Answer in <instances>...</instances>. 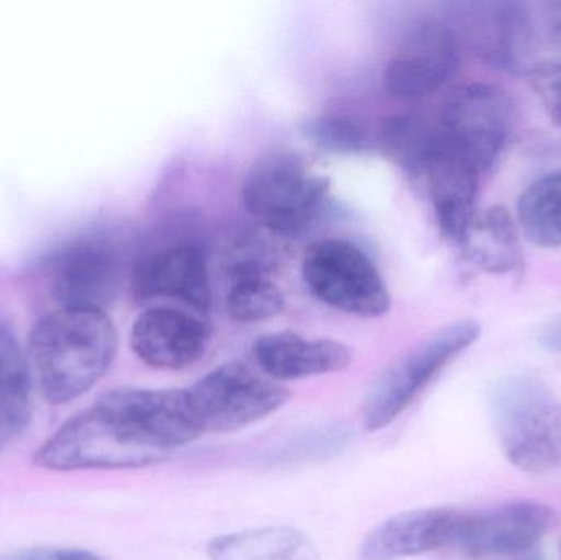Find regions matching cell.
Wrapping results in <instances>:
<instances>
[{
	"label": "cell",
	"instance_id": "obj_1",
	"mask_svg": "<svg viewBox=\"0 0 561 560\" xmlns=\"http://www.w3.org/2000/svg\"><path fill=\"white\" fill-rule=\"evenodd\" d=\"M204 436L187 390L122 388L66 421L35 453L53 472L141 469Z\"/></svg>",
	"mask_w": 561,
	"mask_h": 560
},
{
	"label": "cell",
	"instance_id": "obj_2",
	"mask_svg": "<svg viewBox=\"0 0 561 560\" xmlns=\"http://www.w3.org/2000/svg\"><path fill=\"white\" fill-rule=\"evenodd\" d=\"M118 335L107 312L56 308L30 334V370L49 404L71 403L111 368Z\"/></svg>",
	"mask_w": 561,
	"mask_h": 560
},
{
	"label": "cell",
	"instance_id": "obj_3",
	"mask_svg": "<svg viewBox=\"0 0 561 560\" xmlns=\"http://www.w3.org/2000/svg\"><path fill=\"white\" fill-rule=\"evenodd\" d=\"M134 240L122 226L89 227L49 253L42 266L58 308L105 311L134 272Z\"/></svg>",
	"mask_w": 561,
	"mask_h": 560
},
{
	"label": "cell",
	"instance_id": "obj_4",
	"mask_svg": "<svg viewBox=\"0 0 561 560\" xmlns=\"http://www.w3.org/2000/svg\"><path fill=\"white\" fill-rule=\"evenodd\" d=\"M491 420L507 462L533 476L561 470V401L529 374L510 375L491 393Z\"/></svg>",
	"mask_w": 561,
	"mask_h": 560
},
{
	"label": "cell",
	"instance_id": "obj_5",
	"mask_svg": "<svg viewBox=\"0 0 561 560\" xmlns=\"http://www.w3.org/2000/svg\"><path fill=\"white\" fill-rule=\"evenodd\" d=\"M481 325L473 319L454 322L425 339L386 368L369 388L363 403V427L378 433L394 423L415 398L465 351L480 339Z\"/></svg>",
	"mask_w": 561,
	"mask_h": 560
},
{
	"label": "cell",
	"instance_id": "obj_6",
	"mask_svg": "<svg viewBox=\"0 0 561 560\" xmlns=\"http://www.w3.org/2000/svg\"><path fill=\"white\" fill-rule=\"evenodd\" d=\"M327 178L297 155L278 151L256 161L242 187L247 210L270 233L300 236L316 219L329 193Z\"/></svg>",
	"mask_w": 561,
	"mask_h": 560
},
{
	"label": "cell",
	"instance_id": "obj_7",
	"mask_svg": "<svg viewBox=\"0 0 561 560\" xmlns=\"http://www.w3.org/2000/svg\"><path fill=\"white\" fill-rule=\"evenodd\" d=\"M302 276L317 299L358 318H379L391 306L388 286L368 255L355 243L325 239L312 243Z\"/></svg>",
	"mask_w": 561,
	"mask_h": 560
},
{
	"label": "cell",
	"instance_id": "obj_8",
	"mask_svg": "<svg viewBox=\"0 0 561 560\" xmlns=\"http://www.w3.org/2000/svg\"><path fill=\"white\" fill-rule=\"evenodd\" d=\"M204 434H227L260 423L283 408L289 391L243 362H227L187 388Z\"/></svg>",
	"mask_w": 561,
	"mask_h": 560
},
{
	"label": "cell",
	"instance_id": "obj_9",
	"mask_svg": "<svg viewBox=\"0 0 561 560\" xmlns=\"http://www.w3.org/2000/svg\"><path fill=\"white\" fill-rule=\"evenodd\" d=\"M513 127V107L507 95L494 85L470 82L448 95L437 132L483 174L506 150Z\"/></svg>",
	"mask_w": 561,
	"mask_h": 560
},
{
	"label": "cell",
	"instance_id": "obj_10",
	"mask_svg": "<svg viewBox=\"0 0 561 560\" xmlns=\"http://www.w3.org/2000/svg\"><path fill=\"white\" fill-rule=\"evenodd\" d=\"M556 523L549 505L530 500L460 512L450 548L471 559L517 558L534 551Z\"/></svg>",
	"mask_w": 561,
	"mask_h": 560
},
{
	"label": "cell",
	"instance_id": "obj_11",
	"mask_svg": "<svg viewBox=\"0 0 561 560\" xmlns=\"http://www.w3.org/2000/svg\"><path fill=\"white\" fill-rule=\"evenodd\" d=\"M460 48V38L448 23L425 20L412 26L386 69V91L398 99L432 94L457 71Z\"/></svg>",
	"mask_w": 561,
	"mask_h": 560
},
{
	"label": "cell",
	"instance_id": "obj_12",
	"mask_svg": "<svg viewBox=\"0 0 561 560\" xmlns=\"http://www.w3.org/2000/svg\"><path fill=\"white\" fill-rule=\"evenodd\" d=\"M130 279L138 302H178L201 316L209 312V266L199 245L176 243L145 253Z\"/></svg>",
	"mask_w": 561,
	"mask_h": 560
},
{
	"label": "cell",
	"instance_id": "obj_13",
	"mask_svg": "<svg viewBox=\"0 0 561 560\" xmlns=\"http://www.w3.org/2000/svg\"><path fill=\"white\" fill-rule=\"evenodd\" d=\"M204 316L170 305L148 306L130 332L134 354L158 370H183L197 364L210 344Z\"/></svg>",
	"mask_w": 561,
	"mask_h": 560
},
{
	"label": "cell",
	"instance_id": "obj_14",
	"mask_svg": "<svg viewBox=\"0 0 561 560\" xmlns=\"http://www.w3.org/2000/svg\"><path fill=\"white\" fill-rule=\"evenodd\" d=\"M455 33L494 68L519 71L533 45V22L517 2H471L458 5Z\"/></svg>",
	"mask_w": 561,
	"mask_h": 560
},
{
	"label": "cell",
	"instance_id": "obj_15",
	"mask_svg": "<svg viewBox=\"0 0 561 560\" xmlns=\"http://www.w3.org/2000/svg\"><path fill=\"white\" fill-rule=\"evenodd\" d=\"M421 176L425 180L442 233L458 245L477 214L481 171L454 150L435 128L434 144L425 158Z\"/></svg>",
	"mask_w": 561,
	"mask_h": 560
},
{
	"label": "cell",
	"instance_id": "obj_16",
	"mask_svg": "<svg viewBox=\"0 0 561 560\" xmlns=\"http://www.w3.org/2000/svg\"><path fill=\"white\" fill-rule=\"evenodd\" d=\"M460 512L417 508L399 513L376 526L359 546L362 560H402L450 548Z\"/></svg>",
	"mask_w": 561,
	"mask_h": 560
},
{
	"label": "cell",
	"instance_id": "obj_17",
	"mask_svg": "<svg viewBox=\"0 0 561 560\" xmlns=\"http://www.w3.org/2000/svg\"><path fill=\"white\" fill-rule=\"evenodd\" d=\"M253 355L263 374L275 381L339 374L353 362L352 351L342 342L304 338L290 331L273 332L256 339Z\"/></svg>",
	"mask_w": 561,
	"mask_h": 560
},
{
	"label": "cell",
	"instance_id": "obj_18",
	"mask_svg": "<svg viewBox=\"0 0 561 560\" xmlns=\"http://www.w3.org/2000/svg\"><path fill=\"white\" fill-rule=\"evenodd\" d=\"M458 247L471 266L490 275L523 278L526 272L519 227L504 207L477 210Z\"/></svg>",
	"mask_w": 561,
	"mask_h": 560
},
{
	"label": "cell",
	"instance_id": "obj_19",
	"mask_svg": "<svg viewBox=\"0 0 561 560\" xmlns=\"http://www.w3.org/2000/svg\"><path fill=\"white\" fill-rule=\"evenodd\" d=\"M32 420V370L15 335L0 322V449L19 439Z\"/></svg>",
	"mask_w": 561,
	"mask_h": 560
},
{
	"label": "cell",
	"instance_id": "obj_20",
	"mask_svg": "<svg viewBox=\"0 0 561 560\" xmlns=\"http://www.w3.org/2000/svg\"><path fill=\"white\" fill-rule=\"evenodd\" d=\"M210 560H317L306 533L290 526L247 529L217 536L207 545Z\"/></svg>",
	"mask_w": 561,
	"mask_h": 560
},
{
	"label": "cell",
	"instance_id": "obj_21",
	"mask_svg": "<svg viewBox=\"0 0 561 560\" xmlns=\"http://www.w3.org/2000/svg\"><path fill=\"white\" fill-rule=\"evenodd\" d=\"M517 220L534 245L561 247V170L546 174L520 194Z\"/></svg>",
	"mask_w": 561,
	"mask_h": 560
},
{
	"label": "cell",
	"instance_id": "obj_22",
	"mask_svg": "<svg viewBox=\"0 0 561 560\" xmlns=\"http://www.w3.org/2000/svg\"><path fill=\"white\" fill-rule=\"evenodd\" d=\"M353 433L348 426L330 423L310 427L294 434L286 443L276 447L268 456L270 466H299L332 459L352 444Z\"/></svg>",
	"mask_w": 561,
	"mask_h": 560
},
{
	"label": "cell",
	"instance_id": "obj_23",
	"mask_svg": "<svg viewBox=\"0 0 561 560\" xmlns=\"http://www.w3.org/2000/svg\"><path fill=\"white\" fill-rule=\"evenodd\" d=\"M434 138L435 128L427 127L415 115H396L382 125L381 145L386 155L414 176H421Z\"/></svg>",
	"mask_w": 561,
	"mask_h": 560
},
{
	"label": "cell",
	"instance_id": "obj_24",
	"mask_svg": "<svg viewBox=\"0 0 561 560\" xmlns=\"http://www.w3.org/2000/svg\"><path fill=\"white\" fill-rule=\"evenodd\" d=\"M284 309V295L270 278L240 279L227 298V311L242 324L268 321Z\"/></svg>",
	"mask_w": 561,
	"mask_h": 560
},
{
	"label": "cell",
	"instance_id": "obj_25",
	"mask_svg": "<svg viewBox=\"0 0 561 560\" xmlns=\"http://www.w3.org/2000/svg\"><path fill=\"white\" fill-rule=\"evenodd\" d=\"M279 265V253L272 240L260 233H245L230 243L224 256V266L232 282L268 278Z\"/></svg>",
	"mask_w": 561,
	"mask_h": 560
},
{
	"label": "cell",
	"instance_id": "obj_26",
	"mask_svg": "<svg viewBox=\"0 0 561 560\" xmlns=\"http://www.w3.org/2000/svg\"><path fill=\"white\" fill-rule=\"evenodd\" d=\"M307 134L319 147L329 151L350 153L365 150L369 145L368 134L363 125L343 115H329L309 122Z\"/></svg>",
	"mask_w": 561,
	"mask_h": 560
},
{
	"label": "cell",
	"instance_id": "obj_27",
	"mask_svg": "<svg viewBox=\"0 0 561 560\" xmlns=\"http://www.w3.org/2000/svg\"><path fill=\"white\" fill-rule=\"evenodd\" d=\"M533 84L552 121L561 125V62L534 69Z\"/></svg>",
	"mask_w": 561,
	"mask_h": 560
},
{
	"label": "cell",
	"instance_id": "obj_28",
	"mask_svg": "<svg viewBox=\"0 0 561 560\" xmlns=\"http://www.w3.org/2000/svg\"><path fill=\"white\" fill-rule=\"evenodd\" d=\"M0 560H104L82 549L33 548L0 556Z\"/></svg>",
	"mask_w": 561,
	"mask_h": 560
},
{
	"label": "cell",
	"instance_id": "obj_29",
	"mask_svg": "<svg viewBox=\"0 0 561 560\" xmlns=\"http://www.w3.org/2000/svg\"><path fill=\"white\" fill-rule=\"evenodd\" d=\"M542 344L547 351L561 354V319L560 321L553 322L549 329H546L542 335Z\"/></svg>",
	"mask_w": 561,
	"mask_h": 560
},
{
	"label": "cell",
	"instance_id": "obj_30",
	"mask_svg": "<svg viewBox=\"0 0 561 560\" xmlns=\"http://www.w3.org/2000/svg\"><path fill=\"white\" fill-rule=\"evenodd\" d=\"M560 15H561V13H560Z\"/></svg>",
	"mask_w": 561,
	"mask_h": 560
}]
</instances>
